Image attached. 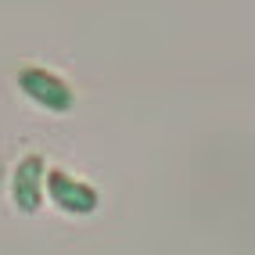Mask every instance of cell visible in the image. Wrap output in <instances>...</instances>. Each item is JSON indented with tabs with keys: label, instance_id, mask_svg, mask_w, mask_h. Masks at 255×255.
<instances>
[{
	"label": "cell",
	"instance_id": "cell-1",
	"mask_svg": "<svg viewBox=\"0 0 255 255\" xmlns=\"http://www.w3.org/2000/svg\"><path fill=\"white\" fill-rule=\"evenodd\" d=\"M18 87L32 105H40L47 112H69L76 105V94H72L69 83L61 76H54V72L40 69V65H25L18 72Z\"/></svg>",
	"mask_w": 255,
	"mask_h": 255
},
{
	"label": "cell",
	"instance_id": "cell-2",
	"mask_svg": "<svg viewBox=\"0 0 255 255\" xmlns=\"http://www.w3.org/2000/svg\"><path fill=\"white\" fill-rule=\"evenodd\" d=\"M43 191L50 194V201H54L65 216H90L97 209V201H101L90 183L61 173V169H50V173L43 176Z\"/></svg>",
	"mask_w": 255,
	"mask_h": 255
},
{
	"label": "cell",
	"instance_id": "cell-3",
	"mask_svg": "<svg viewBox=\"0 0 255 255\" xmlns=\"http://www.w3.org/2000/svg\"><path fill=\"white\" fill-rule=\"evenodd\" d=\"M43 176H47V169H43V158L40 155H29L22 158L18 165H14V176H11V198H14V205H18L22 212H36L43 205Z\"/></svg>",
	"mask_w": 255,
	"mask_h": 255
}]
</instances>
